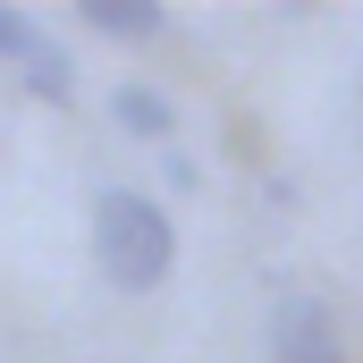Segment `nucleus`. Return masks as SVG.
I'll return each mask as SVG.
<instances>
[{
	"label": "nucleus",
	"instance_id": "f257e3e1",
	"mask_svg": "<svg viewBox=\"0 0 363 363\" xmlns=\"http://www.w3.org/2000/svg\"><path fill=\"white\" fill-rule=\"evenodd\" d=\"M93 262H101L110 287L152 296L161 279L178 271V228H169V211H161L152 194H135V186H101V194H93Z\"/></svg>",
	"mask_w": 363,
	"mask_h": 363
},
{
	"label": "nucleus",
	"instance_id": "f03ea898",
	"mask_svg": "<svg viewBox=\"0 0 363 363\" xmlns=\"http://www.w3.org/2000/svg\"><path fill=\"white\" fill-rule=\"evenodd\" d=\"M271 363H347L338 313L321 296H279L271 304Z\"/></svg>",
	"mask_w": 363,
	"mask_h": 363
},
{
	"label": "nucleus",
	"instance_id": "7ed1b4c3",
	"mask_svg": "<svg viewBox=\"0 0 363 363\" xmlns=\"http://www.w3.org/2000/svg\"><path fill=\"white\" fill-rule=\"evenodd\" d=\"M77 17H85L101 43H152V34L169 26L161 0H77Z\"/></svg>",
	"mask_w": 363,
	"mask_h": 363
},
{
	"label": "nucleus",
	"instance_id": "20e7f679",
	"mask_svg": "<svg viewBox=\"0 0 363 363\" xmlns=\"http://www.w3.org/2000/svg\"><path fill=\"white\" fill-rule=\"evenodd\" d=\"M110 118H118L127 135H144V144H169V127H178L169 93H152V85H118L110 93Z\"/></svg>",
	"mask_w": 363,
	"mask_h": 363
},
{
	"label": "nucleus",
	"instance_id": "39448f33",
	"mask_svg": "<svg viewBox=\"0 0 363 363\" xmlns=\"http://www.w3.org/2000/svg\"><path fill=\"white\" fill-rule=\"evenodd\" d=\"M17 68H26V85L43 93V101H77V77H68V51H60V43H43V51H26Z\"/></svg>",
	"mask_w": 363,
	"mask_h": 363
},
{
	"label": "nucleus",
	"instance_id": "423d86ee",
	"mask_svg": "<svg viewBox=\"0 0 363 363\" xmlns=\"http://www.w3.org/2000/svg\"><path fill=\"white\" fill-rule=\"evenodd\" d=\"M26 51H43V26L26 9H0V60H26Z\"/></svg>",
	"mask_w": 363,
	"mask_h": 363
}]
</instances>
